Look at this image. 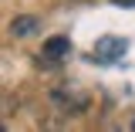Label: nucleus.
Here are the masks:
<instances>
[{
  "label": "nucleus",
  "mask_w": 135,
  "mask_h": 132,
  "mask_svg": "<svg viewBox=\"0 0 135 132\" xmlns=\"http://www.w3.org/2000/svg\"><path fill=\"white\" fill-rule=\"evenodd\" d=\"M51 105L61 115H84L88 112V95L74 92L71 85H61V88H51Z\"/></svg>",
  "instance_id": "1"
},
{
  "label": "nucleus",
  "mask_w": 135,
  "mask_h": 132,
  "mask_svg": "<svg viewBox=\"0 0 135 132\" xmlns=\"http://www.w3.org/2000/svg\"><path fill=\"white\" fill-rule=\"evenodd\" d=\"M125 37H112V34H105V37H98L95 41V48H91V54L98 58V61H115V58H122L125 54Z\"/></svg>",
  "instance_id": "2"
},
{
  "label": "nucleus",
  "mask_w": 135,
  "mask_h": 132,
  "mask_svg": "<svg viewBox=\"0 0 135 132\" xmlns=\"http://www.w3.org/2000/svg\"><path fill=\"white\" fill-rule=\"evenodd\" d=\"M68 54H71V41L68 37H47L44 48H41V58H47V61H61Z\"/></svg>",
  "instance_id": "3"
},
{
  "label": "nucleus",
  "mask_w": 135,
  "mask_h": 132,
  "mask_svg": "<svg viewBox=\"0 0 135 132\" xmlns=\"http://www.w3.org/2000/svg\"><path fill=\"white\" fill-rule=\"evenodd\" d=\"M37 27H41V20H37L34 14H20V17L10 20V34H14V37H31Z\"/></svg>",
  "instance_id": "4"
},
{
  "label": "nucleus",
  "mask_w": 135,
  "mask_h": 132,
  "mask_svg": "<svg viewBox=\"0 0 135 132\" xmlns=\"http://www.w3.org/2000/svg\"><path fill=\"white\" fill-rule=\"evenodd\" d=\"M115 7H135V0H112Z\"/></svg>",
  "instance_id": "5"
},
{
  "label": "nucleus",
  "mask_w": 135,
  "mask_h": 132,
  "mask_svg": "<svg viewBox=\"0 0 135 132\" xmlns=\"http://www.w3.org/2000/svg\"><path fill=\"white\" fill-rule=\"evenodd\" d=\"M68 3H81V0H68Z\"/></svg>",
  "instance_id": "6"
},
{
  "label": "nucleus",
  "mask_w": 135,
  "mask_h": 132,
  "mask_svg": "<svg viewBox=\"0 0 135 132\" xmlns=\"http://www.w3.org/2000/svg\"><path fill=\"white\" fill-rule=\"evenodd\" d=\"M132 125H135V122H132Z\"/></svg>",
  "instance_id": "7"
}]
</instances>
